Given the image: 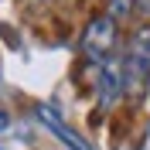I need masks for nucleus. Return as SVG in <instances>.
I'll return each mask as SVG.
<instances>
[{"label":"nucleus","instance_id":"5","mask_svg":"<svg viewBox=\"0 0 150 150\" xmlns=\"http://www.w3.org/2000/svg\"><path fill=\"white\" fill-rule=\"evenodd\" d=\"M130 4H133V0H109V17L112 21H120V17H130Z\"/></svg>","mask_w":150,"mask_h":150},{"label":"nucleus","instance_id":"1","mask_svg":"<svg viewBox=\"0 0 150 150\" xmlns=\"http://www.w3.org/2000/svg\"><path fill=\"white\" fill-rule=\"evenodd\" d=\"M147 82H150V28H140L123 58V92L140 96Z\"/></svg>","mask_w":150,"mask_h":150},{"label":"nucleus","instance_id":"4","mask_svg":"<svg viewBox=\"0 0 150 150\" xmlns=\"http://www.w3.org/2000/svg\"><path fill=\"white\" fill-rule=\"evenodd\" d=\"M38 120L45 123V126H48L51 133H55V137H58L62 143H65L68 150H92L89 143L82 140V137H79V133L72 130V126H65V120H62V116H58V112L51 109V106H38Z\"/></svg>","mask_w":150,"mask_h":150},{"label":"nucleus","instance_id":"2","mask_svg":"<svg viewBox=\"0 0 150 150\" xmlns=\"http://www.w3.org/2000/svg\"><path fill=\"white\" fill-rule=\"evenodd\" d=\"M116 41H120V24H116L109 14L92 17L85 24V31H82V51H85L89 62H96V65H103L106 58H112Z\"/></svg>","mask_w":150,"mask_h":150},{"label":"nucleus","instance_id":"7","mask_svg":"<svg viewBox=\"0 0 150 150\" xmlns=\"http://www.w3.org/2000/svg\"><path fill=\"white\" fill-rule=\"evenodd\" d=\"M137 7H140L143 14H150V0H137Z\"/></svg>","mask_w":150,"mask_h":150},{"label":"nucleus","instance_id":"6","mask_svg":"<svg viewBox=\"0 0 150 150\" xmlns=\"http://www.w3.org/2000/svg\"><path fill=\"white\" fill-rule=\"evenodd\" d=\"M7 123H10V116L4 112V106H0V130H7Z\"/></svg>","mask_w":150,"mask_h":150},{"label":"nucleus","instance_id":"3","mask_svg":"<svg viewBox=\"0 0 150 150\" xmlns=\"http://www.w3.org/2000/svg\"><path fill=\"white\" fill-rule=\"evenodd\" d=\"M123 96V62L120 58H106L99 65V103L112 106Z\"/></svg>","mask_w":150,"mask_h":150}]
</instances>
